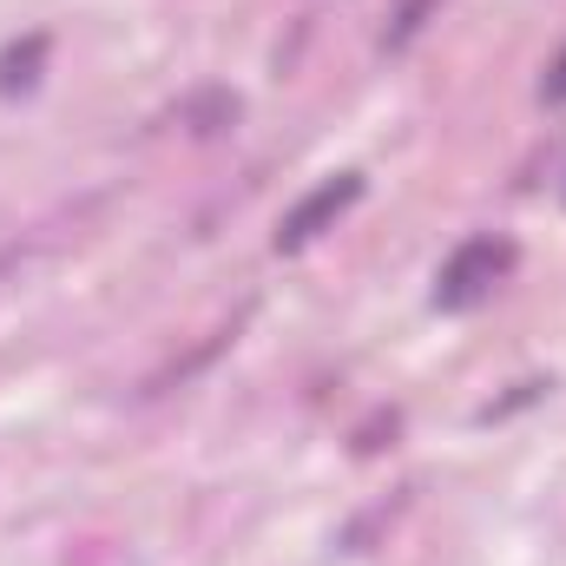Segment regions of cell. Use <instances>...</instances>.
I'll return each instance as SVG.
<instances>
[{
    "label": "cell",
    "mask_w": 566,
    "mask_h": 566,
    "mask_svg": "<svg viewBox=\"0 0 566 566\" xmlns=\"http://www.w3.org/2000/svg\"><path fill=\"white\" fill-rule=\"evenodd\" d=\"M541 93H547V99H566V53L554 60V73H547V86H541Z\"/></svg>",
    "instance_id": "obj_4"
},
{
    "label": "cell",
    "mask_w": 566,
    "mask_h": 566,
    "mask_svg": "<svg viewBox=\"0 0 566 566\" xmlns=\"http://www.w3.org/2000/svg\"><path fill=\"white\" fill-rule=\"evenodd\" d=\"M46 60V33H27V40H13L7 53H0V93H20V86H33V66Z\"/></svg>",
    "instance_id": "obj_3"
},
{
    "label": "cell",
    "mask_w": 566,
    "mask_h": 566,
    "mask_svg": "<svg viewBox=\"0 0 566 566\" xmlns=\"http://www.w3.org/2000/svg\"><path fill=\"white\" fill-rule=\"evenodd\" d=\"M514 244L507 238H468L441 271H434V310H474V303H488L507 271H514Z\"/></svg>",
    "instance_id": "obj_1"
},
{
    "label": "cell",
    "mask_w": 566,
    "mask_h": 566,
    "mask_svg": "<svg viewBox=\"0 0 566 566\" xmlns=\"http://www.w3.org/2000/svg\"><path fill=\"white\" fill-rule=\"evenodd\" d=\"M356 198H363V178H356V171L323 178V185H316V191H310V198H303V205L277 224V251H303V244H316V238H323L349 205H356Z\"/></svg>",
    "instance_id": "obj_2"
}]
</instances>
